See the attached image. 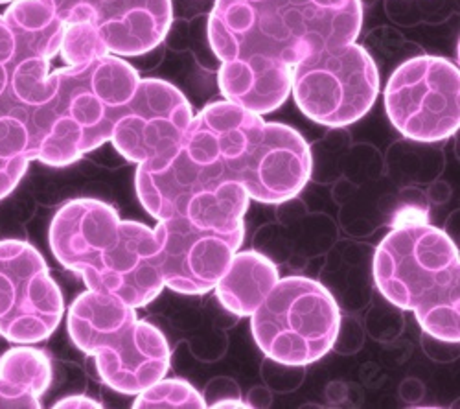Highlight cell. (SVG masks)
<instances>
[{
    "instance_id": "obj_1",
    "label": "cell",
    "mask_w": 460,
    "mask_h": 409,
    "mask_svg": "<svg viewBox=\"0 0 460 409\" xmlns=\"http://www.w3.org/2000/svg\"><path fill=\"white\" fill-rule=\"evenodd\" d=\"M310 175V146L296 129L217 100L191 119L175 157L163 166H137L135 187L144 209L161 221L191 194L221 182H236L249 200L277 205L298 196Z\"/></svg>"
},
{
    "instance_id": "obj_2",
    "label": "cell",
    "mask_w": 460,
    "mask_h": 409,
    "mask_svg": "<svg viewBox=\"0 0 460 409\" xmlns=\"http://www.w3.org/2000/svg\"><path fill=\"white\" fill-rule=\"evenodd\" d=\"M361 0H216L207 40L225 100L273 113L291 93V70L308 54L354 43Z\"/></svg>"
},
{
    "instance_id": "obj_3",
    "label": "cell",
    "mask_w": 460,
    "mask_h": 409,
    "mask_svg": "<svg viewBox=\"0 0 460 409\" xmlns=\"http://www.w3.org/2000/svg\"><path fill=\"white\" fill-rule=\"evenodd\" d=\"M49 67L50 61L41 58L17 63L0 96V113H10L26 126L31 161L66 166L111 138L140 74L112 54L54 72Z\"/></svg>"
},
{
    "instance_id": "obj_4",
    "label": "cell",
    "mask_w": 460,
    "mask_h": 409,
    "mask_svg": "<svg viewBox=\"0 0 460 409\" xmlns=\"http://www.w3.org/2000/svg\"><path fill=\"white\" fill-rule=\"evenodd\" d=\"M49 240L58 262L78 273L91 291L142 308L164 288L153 229L122 219L109 203H65L52 218Z\"/></svg>"
},
{
    "instance_id": "obj_5",
    "label": "cell",
    "mask_w": 460,
    "mask_h": 409,
    "mask_svg": "<svg viewBox=\"0 0 460 409\" xmlns=\"http://www.w3.org/2000/svg\"><path fill=\"white\" fill-rule=\"evenodd\" d=\"M374 280L431 338L460 342V256L444 231L424 219L396 226L376 249Z\"/></svg>"
},
{
    "instance_id": "obj_6",
    "label": "cell",
    "mask_w": 460,
    "mask_h": 409,
    "mask_svg": "<svg viewBox=\"0 0 460 409\" xmlns=\"http://www.w3.org/2000/svg\"><path fill=\"white\" fill-rule=\"evenodd\" d=\"M249 196L236 182L186 198L177 212L153 229L157 264L166 288L203 295L216 288L245 236Z\"/></svg>"
},
{
    "instance_id": "obj_7",
    "label": "cell",
    "mask_w": 460,
    "mask_h": 409,
    "mask_svg": "<svg viewBox=\"0 0 460 409\" xmlns=\"http://www.w3.org/2000/svg\"><path fill=\"white\" fill-rule=\"evenodd\" d=\"M137 308L87 289L70 305L68 336L94 358L102 382L122 395H138L164 378L170 345L163 332L137 317Z\"/></svg>"
},
{
    "instance_id": "obj_8",
    "label": "cell",
    "mask_w": 460,
    "mask_h": 409,
    "mask_svg": "<svg viewBox=\"0 0 460 409\" xmlns=\"http://www.w3.org/2000/svg\"><path fill=\"white\" fill-rule=\"evenodd\" d=\"M341 314L332 293L305 277L279 279L251 314L258 349L277 363L310 365L326 356L339 333Z\"/></svg>"
},
{
    "instance_id": "obj_9",
    "label": "cell",
    "mask_w": 460,
    "mask_h": 409,
    "mask_svg": "<svg viewBox=\"0 0 460 409\" xmlns=\"http://www.w3.org/2000/svg\"><path fill=\"white\" fill-rule=\"evenodd\" d=\"M379 70L370 52L354 43L302 58L291 70V94L315 124L344 128L361 120L379 94Z\"/></svg>"
},
{
    "instance_id": "obj_10",
    "label": "cell",
    "mask_w": 460,
    "mask_h": 409,
    "mask_svg": "<svg viewBox=\"0 0 460 409\" xmlns=\"http://www.w3.org/2000/svg\"><path fill=\"white\" fill-rule=\"evenodd\" d=\"M458 67L437 56L403 61L385 87V111L391 124L416 142L449 138L460 126Z\"/></svg>"
},
{
    "instance_id": "obj_11",
    "label": "cell",
    "mask_w": 460,
    "mask_h": 409,
    "mask_svg": "<svg viewBox=\"0 0 460 409\" xmlns=\"http://www.w3.org/2000/svg\"><path fill=\"white\" fill-rule=\"evenodd\" d=\"M65 303L47 260L24 240H0V336L15 345L49 340Z\"/></svg>"
},
{
    "instance_id": "obj_12",
    "label": "cell",
    "mask_w": 460,
    "mask_h": 409,
    "mask_svg": "<svg viewBox=\"0 0 460 409\" xmlns=\"http://www.w3.org/2000/svg\"><path fill=\"white\" fill-rule=\"evenodd\" d=\"M191 119V105L175 85L140 78L109 140L133 164L163 166L181 150Z\"/></svg>"
},
{
    "instance_id": "obj_13",
    "label": "cell",
    "mask_w": 460,
    "mask_h": 409,
    "mask_svg": "<svg viewBox=\"0 0 460 409\" xmlns=\"http://www.w3.org/2000/svg\"><path fill=\"white\" fill-rule=\"evenodd\" d=\"M66 24L93 22L109 54L138 58L157 49L173 22L172 0H41Z\"/></svg>"
},
{
    "instance_id": "obj_14",
    "label": "cell",
    "mask_w": 460,
    "mask_h": 409,
    "mask_svg": "<svg viewBox=\"0 0 460 409\" xmlns=\"http://www.w3.org/2000/svg\"><path fill=\"white\" fill-rule=\"evenodd\" d=\"M52 384L50 358L30 345H19L0 356V407L40 409Z\"/></svg>"
},
{
    "instance_id": "obj_15",
    "label": "cell",
    "mask_w": 460,
    "mask_h": 409,
    "mask_svg": "<svg viewBox=\"0 0 460 409\" xmlns=\"http://www.w3.org/2000/svg\"><path fill=\"white\" fill-rule=\"evenodd\" d=\"M279 280L277 266L256 251H238L216 284L219 303L240 317L251 316Z\"/></svg>"
},
{
    "instance_id": "obj_16",
    "label": "cell",
    "mask_w": 460,
    "mask_h": 409,
    "mask_svg": "<svg viewBox=\"0 0 460 409\" xmlns=\"http://www.w3.org/2000/svg\"><path fill=\"white\" fill-rule=\"evenodd\" d=\"M4 19L15 37L19 63L30 58L50 61L59 52L65 24L41 0H13Z\"/></svg>"
},
{
    "instance_id": "obj_17",
    "label": "cell",
    "mask_w": 460,
    "mask_h": 409,
    "mask_svg": "<svg viewBox=\"0 0 460 409\" xmlns=\"http://www.w3.org/2000/svg\"><path fill=\"white\" fill-rule=\"evenodd\" d=\"M31 163L26 126L10 113H0V200L8 198Z\"/></svg>"
},
{
    "instance_id": "obj_18",
    "label": "cell",
    "mask_w": 460,
    "mask_h": 409,
    "mask_svg": "<svg viewBox=\"0 0 460 409\" xmlns=\"http://www.w3.org/2000/svg\"><path fill=\"white\" fill-rule=\"evenodd\" d=\"M133 407L188 409V407H207V402L203 395L188 382L179 378H170V380L161 378L137 395Z\"/></svg>"
},
{
    "instance_id": "obj_19",
    "label": "cell",
    "mask_w": 460,
    "mask_h": 409,
    "mask_svg": "<svg viewBox=\"0 0 460 409\" xmlns=\"http://www.w3.org/2000/svg\"><path fill=\"white\" fill-rule=\"evenodd\" d=\"M59 54L68 67H75L103 58L109 52L93 22H74L65 26Z\"/></svg>"
},
{
    "instance_id": "obj_20",
    "label": "cell",
    "mask_w": 460,
    "mask_h": 409,
    "mask_svg": "<svg viewBox=\"0 0 460 409\" xmlns=\"http://www.w3.org/2000/svg\"><path fill=\"white\" fill-rule=\"evenodd\" d=\"M17 63H19V50H17L13 31L6 22L4 15H0V96L6 93Z\"/></svg>"
},
{
    "instance_id": "obj_21",
    "label": "cell",
    "mask_w": 460,
    "mask_h": 409,
    "mask_svg": "<svg viewBox=\"0 0 460 409\" xmlns=\"http://www.w3.org/2000/svg\"><path fill=\"white\" fill-rule=\"evenodd\" d=\"M54 407H58V409H61V407H80V409L96 407L98 409V407H103V404L98 400H93L89 396H68V398H63L58 404H54Z\"/></svg>"
},
{
    "instance_id": "obj_22",
    "label": "cell",
    "mask_w": 460,
    "mask_h": 409,
    "mask_svg": "<svg viewBox=\"0 0 460 409\" xmlns=\"http://www.w3.org/2000/svg\"><path fill=\"white\" fill-rule=\"evenodd\" d=\"M214 407H249V404H245V402H230V400H225V402L214 404Z\"/></svg>"
},
{
    "instance_id": "obj_23",
    "label": "cell",
    "mask_w": 460,
    "mask_h": 409,
    "mask_svg": "<svg viewBox=\"0 0 460 409\" xmlns=\"http://www.w3.org/2000/svg\"><path fill=\"white\" fill-rule=\"evenodd\" d=\"M13 0H0V4H12Z\"/></svg>"
}]
</instances>
